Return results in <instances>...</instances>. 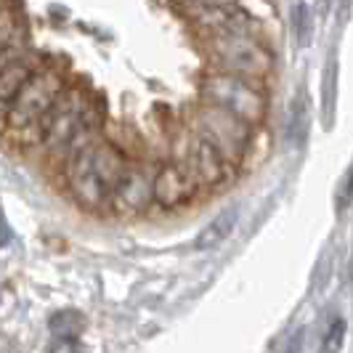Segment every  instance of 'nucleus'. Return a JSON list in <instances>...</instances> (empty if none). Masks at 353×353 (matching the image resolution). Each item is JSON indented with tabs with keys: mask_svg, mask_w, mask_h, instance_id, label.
Segmentation results:
<instances>
[{
	"mask_svg": "<svg viewBox=\"0 0 353 353\" xmlns=\"http://www.w3.org/2000/svg\"><path fill=\"white\" fill-rule=\"evenodd\" d=\"M343 343H345V319L335 316L330 321L324 340H321V351L319 353H340L343 351Z\"/></svg>",
	"mask_w": 353,
	"mask_h": 353,
	"instance_id": "obj_11",
	"label": "nucleus"
},
{
	"mask_svg": "<svg viewBox=\"0 0 353 353\" xmlns=\"http://www.w3.org/2000/svg\"><path fill=\"white\" fill-rule=\"evenodd\" d=\"M208 53L215 64V72L236 74L255 83H265V77L274 70L271 51L248 30H223L208 35Z\"/></svg>",
	"mask_w": 353,
	"mask_h": 353,
	"instance_id": "obj_1",
	"label": "nucleus"
},
{
	"mask_svg": "<svg viewBox=\"0 0 353 353\" xmlns=\"http://www.w3.org/2000/svg\"><path fill=\"white\" fill-rule=\"evenodd\" d=\"M192 133L196 139L208 141L223 157L229 168H236L242 159L248 157L250 143H252V128L236 120L234 114L199 101L192 120Z\"/></svg>",
	"mask_w": 353,
	"mask_h": 353,
	"instance_id": "obj_4",
	"label": "nucleus"
},
{
	"mask_svg": "<svg viewBox=\"0 0 353 353\" xmlns=\"http://www.w3.org/2000/svg\"><path fill=\"white\" fill-rule=\"evenodd\" d=\"M199 96L205 104L229 112L250 128L263 125L268 117L265 85L255 80H245V77L226 74V72H212L199 85Z\"/></svg>",
	"mask_w": 353,
	"mask_h": 353,
	"instance_id": "obj_2",
	"label": "nucleus"
},
{
	"mask_svg": "<svg viewBox=\"0 0 353 353\" xmlns=\"http://www.w3.org/2000/svg\"><path fill=\"white\" fill-rule=\"evenodd\" d=\"M236 221H239V210L236 208H226L221 215H215L205 229L199 231L196 236V250H215L221 248L226 239L231 236V231L236 229Z\"/></svg>",
	"mask_w": 353,
	"mask_h": 353,
	"instance_id": "obj_9",
	"label": "nucleus"
},
{
	"mask_svg": "<svg viewBox=\"0 0 353 353\" xmlns=\"http://www.w3.org/2000/svg\"><path fill=\"white\" fill-rule=\"evenodd\" d=\"M194 194H196V186L189 181V176H186L181 168H176V165H162L157 173H154L152 199L157 202L162 210L183 208Z\"/></svg>",
	"mask_w": 353,
	"mask_h": 353,
	"instance_id": "obj_8",
	"label": "nucleus"
},
{
	"mask_svg": "<svg viewBox=\"0 0 353 353\" xmlns=\"http://www.w3.org/2000/svg\"><path fill=\"white\" fill-rule=\"evenodd\" d=\"M152 183H154V173H149L146 165H128L123 178L112 189L106 205L117 215H125V218L141 215L154 202L152 199Z\"/></svg>",
	"mask_w": 353,
	"mask_h": 353,
	"instance_id": "obj_7",
	"label": "nucleus"
},
{
	"mask_svg": "<svg viewBox=\"0 0 353 353\" xmlns=\"http://www.w3.org/2000/svg\"><path fill=\"white\" fill-rule=\"evenodd\" d=\"M96 125L93 114H90V104L85 101V96L77 88H67L64 96L53 104V109L30 130H37V141L43 143V149L51 157H61L67 154V149L72 141L88 128ZM24 130V133H30Z\"/></svg>",
	"mask_w": 353,
	"mask_h": 353,
	"instance_id": "obj_3",
	"label": "nucleus"
},
{
	"mask_svg": "<svg viewBox=\"0 0 353 353\" xmlns=\"http://www.w3.org/2000/svg\"><path fill=\"white\" fill-rule=\"evenodd\" d=\"M67 83H64V74L59 70H37L30 83L21 88L17 99L8 104L6 112V123L14 130H30L35 128L48 112L53 109V104L64 96Z\"/></svg>",
	"mask_w": 353,
	"mask_h": 353,
	"instance_id": "obj_5",
	"label": "nucleus"
},
{
	"mask_svg": "<svg viewBox=\"0 0 353 353\" xmlns=\"http://www.w3.org/2000/svg\"><path fill=\"white\" fill-rule=\"evenodd\" d=\"M51 353H85L83 348H80V343L77 340H56L53 343V348H51Z\"/></svg>",
	"mask_w": 353,
	"mask_h": 353,
	"instance_id": "obj_14",
	"label": "nucleus"
},
{
	"mask_svg": "<svg viewBox=\"0 0 353 353\" xmlns=\"http://www.w3.org/2000/svg\"><path fill=\"white\" fill-rule=\"evenodd\" d=\"M32 74H35L32 64L27 59H21V56H19L14 64H8L6 70L0 72V101L6 106L11 104L19 93H21V88L30 83Z\"/></svg>",
	"mask_w": 353,
	"mask_h": 353,
	"instance_id": "obj_10",
	"label": "nucleus"
},
{
	"mask_svg": "<svg viewBox=\"0 0 353 353\" xmlns=\"http://www.w3.org/2000/svg\"><path fill=\"white\" fill-rule=\"evenodd\" d=\"M17 37V19L8 8H0V48H14Z\"/></svg>",
	"mask_w": 353,
	"mask_h": 353,
	"instance_id": "obj_12",
	"label": "nucleus"
},
{
	"mask_svg": "<svg viewBox=\"0 0 353 353\" xmlns=\"http://www.w3.org/2000/svg\"><path fill=\"white\" fill-rule=\"evenodd\" d=\"M19 59V51L17 48H0V72L6 70L8 64H14Z\"/></svg>",
	"mask_w": 353,
	"mask_h": 353,
	"instance_id": "obj_15",
	"label": "nucleus"
},
{
	"mask_svg": "<svg viewBox=\"0 0 353 353\" xmlns=\"http://www.w3.org/2000/svg\"><path fill=\"white\" fill-rule=\"evenodd\" d=\"M173 165L189 176V181L196 189H212V186L223 183L226 173H229V165L223 162V157L208 141L196 139L192 130L186 136H181V141H176V162Z\"/></svg>",
	"mask_w": 353,
	"mask_h": 353,
	"instance_id": "obj_6",
	"label": "nucleus"
},
{
	"mask_svg": "<svg viewBox=\"0 0 353 353\" xmlns=\"http://www.w3.org/2000/svg\"><path fill=\"white\" fill-rule=\"evenodd\" d=\"M301 348H303V335L298 332V335L292 337V343L287 345V351H284V353H301Z\"/></svg>",
	"mask_w": 353,
	"mask_h": 353,
	"instance_id": "obj_16",
	"label": "nucleus"
},
{
	"mask_svg": "<svg viewBox=\"0 0 353 353\" xmlns=\"http://www.w3.org/2000/svg\"><path fill=\"white\" fill-rule=\"evenodd\" d=\"M351 202H353V165H351V170L343 176L340 186L335 189V208H337V212L348 210V208H351Z\"/></svg>",
	"mask_w": 353,
	"mask_h": 353,
	"instance_id": "obj_13",
	"label": "nucleus"
}]
</instances>
